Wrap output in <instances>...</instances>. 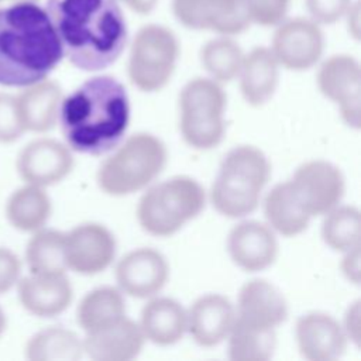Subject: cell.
<instances>
[{
	"label": "cell",
	"mask_w": 361,
	"mask_h": 361,
	"mask_svg": "<svg viewBox=\"0 0 361 361\" xmlns=\"http://www.w3.org/2000/svg\"><path fill=\"white\" fill-rule=\"evenodd\" d=\"M45 10L76 68L102 71L124 51L128 32L118 0H47Z\"/></svg>",
	"instance_id": "6da1fadb"
},
{
	"label": "cell",
	"mask_w": 361,
	"mask_h": 361,
	"mask_svg": "<svg viewBox=\"0 0 361 361\" xmlns=\"http://www.w3.org/2000/svg\"><path fill=\"white\" fill-rule=\"evenodd\" d=\"M63 49L47 10L37 3L0 8V85L27 87L47 79Z\"/></svg>",
	"instance_id": "7a4b0ae2"
},
{
	"label": "cell",
	"mask_w": 361,
	"mask_h": 361,
	"mask_svg": "<svg viewBox=\"0 0 361 361\" xmlns=\"http://www.w3.org/2000/svg\"><path fill=\"white\" fill-rule=\"evenodd\" d=\"M58 118L63 137L73 151L104 154L121 141L128 127L127 92L111 76L90 78L62 99Z\"/></svg>",
	"instance_id": "3957f363"
},
{
	"label": "cell",
	"mask_w": 361,
	"mask_h": 361,
	"mask_svg": "<svg viewBox=\"0 0 361 361\" xmlns=\"http://www.w3.org/2000/svg\"><path fill=\"white\" fill-rule=\"evenodd\" d=\"M271 175L265 154L252 145L230 149L220 164L210 190L213 207L226 217H243L252 213Z\"/></svg>",
	"instance_id": "277c9868"
},
{
	"label": "cell",
	"mask_w": 361,
	"mask_h": 361,
	"mask_svg": "<svg viewBox=\"0 0 361 361\" xmlns=\"http://www.w3.org/2000/svg\"><path fill=\"white\" fill-rule=\"evenodd\" d=\"M166 164L164 142L148 133H138L109 157L97 172L100 189L111 196L131 195L149 185Z\"/></svg>",
	"instance_id": "5b68a950"
},
{
	"label": "cell",
	"mask_w": 361,
	"mask_h": 361,
	"mask_svg": "<svg viewBox=\"0 0 361 361\" xmlns=\"http://www.w3.org/2000/svg\"><path fill=\"white\" fill-rule=\"evenodd\" d=\"M203 188L189 176H173L151 186L140 199L137 217L149 234L168 237L204 207Z\"/></svg>",
	"instance_id": "8992f818"
},
{
	"label": "cell",
	"mask_w": 361,
	"mask_h": 361,
	"mask_svg": "<svg viewBox=\"0 0 361 361\" xmlns=\"http://www.w3.org/2000/svg\"><path fill=\"white\" fill-rule=\"evenodd\" d=\"M226 94L214 79L196 78L180 92V133L188 145L196 149H210L220 144L224 135Z\"/></svg>",
	"instance_id": "52a82bcc"
},
{
	"label": "cell",
	"mask_w": 361,
	"mask_h": 361,
	"mask_svg": "<svg viewBox=\"0 0 361 361\" xmlns=\"http://www.w3.org/2000/svg\"><path fill=\"white\" fill-rule=\"evenodd\" d=\"M179 55L175 34L165 25L147 24L141 27L131 44L128 76L142 92H157L171 79Z\"/></svg>",
	"instance_id": "ba28073f"
},
{
	"label": "cell",
	"mask_w": 361,
	"mask_h": 361,
	"mask_svg": "<svg viewBox=\"0 0 361 361\" xmlns=\"http://www.w3.org/2000/svg\"><path fill=\"white\" fill-rule=\"evenodd\" d=\"M324 48L320 24L312 18L295 17L276 25L271 51L279 66L289 71H306L316 65Z\"/></svg>",
	"instance_id": "9c48e42d"
},
{
	"label": "cell",
	"mask_w": 361,
	"mask_h": 361,
	"mask_svg": "<svg viewBox=\"0 0 361 361\" xmlns=\"http://www.w3.org/2000/svg\"><path fill=\"white\" fill-rule=\"evenodd\" d=\"M319 90L340 107L343 120L354 128L360 127L361 69L358 61L345 54L327 58L317 72Z\"/></svg>",
	"instance_id": "30bf717a"
},
{
	"label": "cell",
	"mask_w": 361,
	"mask_h": 361,
	"mask_svg": "<svg viewBox=\"0 0 361 361\" xmlns=\"http://www.w3.org/2000/svg\"><path fill=\"white\" fill-rule=\"evenodd\" d=\"M289 182L310 217L326 214L338 206L345 189L341 171L322 159L300 165Z\"/></svg>",
	"instance_id": "8fae6325"
},
{
	"label": "cell",
	"mask_w": 361,
	"mask_h": 361,
	"mask_svg": "<svg viewBox=\"0 0 361 361\" xmlns=\"http://www.w3.org/2000/svg\"><path fill=\"white\" fill-rule=\"evenodd\" d=\"M172 10L186 28L227 37L245 31L251 24L245 0H173Z\"/></svg>",
	"instance_id": "7c38bea8"
},
{
	"label": "cell",
	"mask_w": 361,
	"mask_h": 361,
	"mask_svg": "<svg viewBox=\"0 0 361 361\" xmlns=\"http://www.w3.org/2000/svg\"><path fill=\"white\" fill-rule=\"evenodd\" d=\"M116 254V240L102 224L85 223L65 234V257L69 269L82 275L104 271Z\"/></svg>",
	"instance_id": "4fadbf2b"
},
{
	"label": "cell",
	"mask_w": 361,
	"mask_h": 361,
	"mask_svg": "<svg viewBox=\"0 0 361 361\" xmlns=\"http://www.w3.org/2000/svg\"><path fill=\"white\" fill-rule=\"evenodd\" d=\"M169 268L164 255L152 248H138L117 264L116 281L120 289L138 299L157 295L166 283Z\"/></svg>",
	"instance_id": "5bb4252c"
},
{
	"label": "cell",
	"mask_w": 361,
	"mask_h": 361,
	"mask_svg": "<svg viewBox=\"0 0 361 361\" xmlns=\"http://www.w3.org/2000/svg\"><path fill=\"white\" fill-rule=\"evenodd\" d=\"M73 158L71 149L51 138L30 142L20 152L17 169L20 176L31 185L49 186L62 180L72 169Z\"/></svg>",
	"instance_id": "9a60e30c"
},
{
	"label": "cell",
	"mask_w": 361,
	"mask_h": 361,
	"mask_svg": "<svg viewBox=\"0 0 361 361\" xmlns=\"http://www.w3.org/2000/svg\"><path fill=\"white\" fill-rule=\"evenodd\" d=\"M288 316L283 295L264 279H252L243 285L238 295L235 320L261 330H275Z\"/></svg>",
	"instance_id": "2e32d148"
},
{
	"label": "cell",
	"mask_w": 361,
	"mask_h": 361,
	"mask_svg": "<svg viewBox=\"0 0 361 361\" xmlns=\"http://www.w3.org/2000/svg\"><path fill=\"white\" fill-rule=\"evenodd\" d=\"M296 341L300 354L310 361H333L347 347L343 326L330 314L312 312L296 323Z\"/></svg>",
	"instance_id": "e0dca14e"
},
{
	"label": "cell",
	"mask_w": 361,
	"mask_h": 361,
	"mask_svg": "<svg viewBox=\"0 0 361 361\" xmlns=\"http://www.w3.org/2000/svg\"><path fill=\"white\" fill-rule=\"evenodd\" d=\"M227 248L237 267L248 272L268 268L278 255V241L274 231L259 221H243L233 227Z\"/></svg>",
	"instance_id": "ac0fdd59"
},
{
	"label": "cell",
	"mask_w": 361,
	"mask_h": 361,
	"mask_svg": "<svg viewBox=\"0 0 361 361\" xmlns=\"http://www.w3.org/2000/svg\"><path fill=\"white\" fill-rule=\"evenodd\" d=\"M145 337L140 324L127 319L86 333L83 351L96 361H128L135 358L144 345Z\"/></svg>",
	"instance_id": "d6986e66"
},
{
	"label": "cell",
	"mask_w": 361,
	"mask_h": 361,
	"mask_svg": "<svg viewBox=\"0 0 361 361\" xmlns=\"http://www.w3.org/2000/svg\"><path fill=\"white\" fill-rule=\"evenodd\" d=\"M186 314V330L202 347L220 344L227 338L235 320V309L231 302L217 293L199 298Z\"/></svg>",
	"instance_id": "ffe728a7"
},
{
	"label": "cell",
	"mask_w": 361,
	"mask_h": 361,
	"mask_svg": "<svg viewBox=\"0 0 361 361\" xmlns=\"http://www.w3.org/2000/svg\"><path fill=\"white\" fill-rule=\"evenodd\" d=\"M21 305L32 314L52 317L62 313L72 300V286L61 275H34L24 278L18 285Z\"/></svg>",
	"instance_id": "44dd1931"
},
{
	"label": "cell",
	"mask_w": 361,
	"mask_h": 361,
	"mask_svg": "<svg viewBox=\"0 0 361 361\" xmlns=\"http://www.w3.org/2000/svg\"><path fill=\"white\" fill-rule=\"evenodd\" d=\"M237 76L244 100L251 106H261L272 97L278 86L279 63L271 48L257 47L244 55Z\"/></svg>",
	"instance_id": "7402d4cb"
},
{
	"label": "cell",
	"mask_w": 361,
	"mask_h": 361,
	"mask_svg": "<svg viewBox=\"0 0 361 361\" xmlns=\"http://www.w3.org/2000/svg\"><path fill=\"white\" fill-rule=\"evenodd\" d=\"M16 100L24 130L44 133L58 120L62 90L55 82L44 79L27 86Z\"/></svg>",
	"instance_id": "603a6c76"
},
{
	"label": "cell",
	"mask_w": 361,
	"mask_h": 361,
	"mask_svg": "<svg viewBox=\"0 0 361 361\" xmlns=\"http://www.w3.org/2000/svg\"><path fill=\"white\" fill-rule=\"evenodd\" d=\"M140 327L144 337L154 344L171 345L185 334L188 314L176 300L155 298L144 306Z\"/></svg>",
	"instance_id": "cb8c5ba5"
},
{
	"label": "cell",
	"mask_w": 361,
	"mask_h": 361,
	"mask_svg": "<svg viewBox=\"0 0 361 361\" xmlns=\"http://www.w3.org/2000/svg\"><path fill=\"white\" fill-rule=\"evenodd\" d=\"M264 213L269 226L286 237L305 231L312 219L300 204L289 180L278 183L271 189L265 197Z\"/></svg>",
	"instance_id": "d4e9b609"
},
{
	"label": "cell",
	"mask_w": 361,
	"mask_h": 361,
	"mask_svg": "<svg viewBox=\"0 0 361 361\" xmlns=\"http://www.w3.org/2000/svg\"><path fill=\"white\" fill-rule=\"evenodd\" d=\"M51 214V200L47 192L37 185L16 190L7 203L10 223L21 231H37L42 228Z\"/></svg>",
	"instance_id": "484cf974"
},
{
	"label": "cell",
	"mask_w": 361,
	"mask_h": 361,
	"mask_svg": "<svg viewBox=\"0 0 361 361\" xmlns=\"http://www.w3.org/2000/svg\"><path fill=\"white\" fill-rule=\"evenodd\" d=\"M126 314V305L120 290L111 286H102L89 292L78 307V322L86 331L106 327Z\"/></svg>",
	"instance_id": "4316f807"
},
{
	"label": "cell",
	"mask_w": 361,
	"mask_h": 361,
	"mask_svg": "<svg viewBox=\"0 0 361 361\" xmlns=\"http://www.w3.org/2000/svg\"><path fill=\"white\" fill-rule=\"evenodd\" d=\"M25 354L31 361H76L85 351L76 333L63 327H49L31 337Z\"/></svg>",
	"instance_id": "83f0119b"
},
{
	"label": "cell",
	"mask_w": 361,
	"mask_h": 361,
	"mask_svg": "<svg viewBox=\"0 0 361 361\" xmlns=\"http://www.w3.org/2000/svg\"><path fill=\"white\" fill-rule=\"evenodd\" d=\"M27 264L34 275H61L68 269L65 234L56 230H37L27 245Z\"/></svg>",
	"instance_id": "f1b7e54d"
},
{
	"label": "cell",
	"mask_w": 361,
	"mask_h": 361,
	"mask_svg": "<svg viewBox=\"0 0 361 361\" xmlns=\"http://www.w3.org/2000/svg\"><path fill=\"white\" fill-rule=\"evenodd\" d=\"M228 357L233 361H267L272 357L276 336L275 330H261L237 320L227 336Z\"/></svg>",
	"instance_id": "f546056e"
},
{
	"label": "cell",
	"mask_w": 361,
	"mask_h": 361,
	"mask_svg": "<svg viewBox=\"0 0 361 361\" xmlns=\"http://www.w3.org/2000/svg\"><path fill=\"white\" fill-rule=\"evenodd\" d=\"M243 58L240 45L227 35L207 41L200 51L202 65L216 82L233 80L240 72Z\"/></svg>",
	"instance_id": "4dcf8cb0"
},
{
	"label": "cell",
	"mask_w": 361,
	"mask_h": 361,
	"mask_svg": "<svg viewBox=\"0 0 361 361\" xmlns=\"http://www.w3.org/2000/svg\"><path fill=\"white\" fill-rule=\"evenodd\" d=\"M324 243L336 251H350L360 247L361 223L360 212L353 206H336L326 213L322 224Z\"/></svg>",
	"instance_id": "1f68e13d"
},
{
	"label": "cell",
	"mask_w": 361,
	"mask_h": 361,
	"mask_svg": "<svg viewBox=\"0 0 361 361\" xmlns=\"http://www.w3.org/2000/svg\"><path fill=\"white\" fill-rule=\"evenodd\" d=\"M251 23L274 27L286 18L289 0H245Z\"/></svg>",
	"instance_id": "d6a6232c"
},
{
	"label": "cell",
	"mask_w": 361,
	"mask_h": 361,
	"mask_svg": "<svg viewBox=\"0 0 361 361\" xmlns=\"http://www.w3.org/2000/svg\"><path fill=\"white\" fill-rule=\"evenodd\" d=\"M24 131L16 97L0 94V142H11Z\"/></svg>",
	"instance_id": "836d02e7"
},
{
	"label": "cell",
	"mask_w": 361,
	"mask_h": 361,
	"mask_svg": "<svg viewBox=\"0 0 361 361\" xmlns=\"http://www.w3.org/2000/svg\"><path fill=\"white\" fill-rule=\"evenodd\" d=\"M353 0H305L307 13L317 24H333L343 18Z\"/></svg>",
	"instance_id": "e575fe53"
},
{
	"label": "cell",
	"mask_w": 361,
	"mask_h": 361,
	"mask_svg": "<svg viewBox=\"0 0 361 361\" xmlns=\"http://www.w3.org/2000/svg\"><path fill=\"white\" fill-rule=\"evenodd\" d=\"M20 261L8 250L0 248V293L8 290L18 279Z\"/></svg>",
	"instance_id": "d590c367"
},
{
	"label": "cell",
	"mask_w": 361,
	"mask_h": 361,
	"mask_svg": "<svg viewBox=\"0 0 361 361\" xmlns=\"http://www.w3.org/2000/svg\"><path fill=\"white\" fill-rule=\"evenodd\" d=\"M341 268L350 281H353L354 283H358V279H360V247L345 251V257L341 264Z\"/></svg>",
	"instance_id": "8d00e7d4"
},
{
	"label": "cell",
	"mask_w": 361,
	"mask_h": 361,
	"mask_svg": "<svg viewBox=\"0 0 361 361\" xmlns=\"http://www.w3.org/2000/svg\"><path fill=\"white\" fill-rule=\"evenodd\" d=\"M344 333L353 341L358 343L360 338V303L355 302L347 312L345 323H344Z\"/></svg>",
	"instance_id": "74e56055"
},
{
	"label": "cell",
	"mask_w": 361,
	"mask_h": 361,
	"mask_svg": "<svg viewBox=\"0 0 361 361\" xmlns=\"http://www.w3.org/2000/svg\"><path fill=\"white\" fill-rule=\"evenodd\" d=\"M347 17V25H348V31L351 32V35L357 39L358 34H360V7L357 1H353L350 8L347 10L345 16Z\"/></svg>",
	"instance_id": "f35d334b"
},
{
	"label": "cell",
	"mask_w": 361,
	"mask_h": 361,
	"mask_svg": "<svg viewBox=\"0 0 361 361\" xmlns=\"http://www.w3.org/2000/svg\"><path fill=\"white\" fill-rule=\"evenodd\" d=\"M121 1L126 3L128 8H131L138 14H148L149 11L154 10L158 0H121Z\"/></svg>",
	"instance_id": "ab89813d"
},
{
	"label": "cell",
	"mask_w": 361,
	"mask_h": 361,
	"mask_svg": "<svg viewBox=\"0 0 361 361\" xmlns=\"http://www.w3.org/2000/svg\"><path fill=\"white\" fill-rule=\"evenodd\" d=\"M4 327H6V317H4V313H3V310L0 309V334L3 333Z\"/></svg>",
	"instance_id": "60d3db41"
},
{
	"label": "cell",
	"mask_w": 361,
	"mask_h": 361,
	"mask_svg": "<svg viewBox=\"0 0 361 361\" xmlns=\"http://www.w3.org/2000/svg\"><path fill=\"white\" fill-rule=\"evenodd\" d=\"M8 1H14V3H24V1H31V3H37L38 0H8Z\"/></svg>",
	"instance_id": "b9f144b4"
},
{
	"label": "cell",
	"mask_w": 361,
	"mask_h": 361,
	"mask_svg": "<svg viewBox=\"0 0 361 361\" xmlns=\"http://www.w3.org/2000/svg\"><path fill=\"white\" fill-rule=\"evenodd\" d=\"M0 1H1V0H0Z\"/></svg>",
	"instance_id": "7bdbcfd3"
}]
</instances>
